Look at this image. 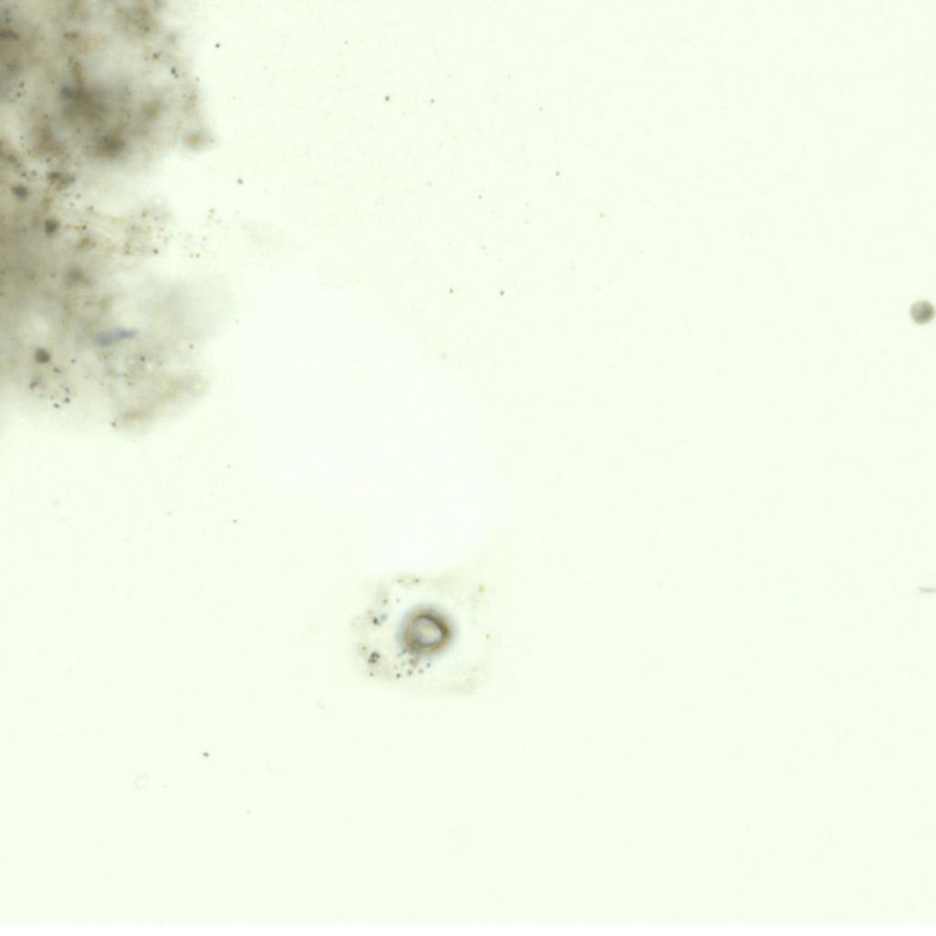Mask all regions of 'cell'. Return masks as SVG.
I'll return each mask as SVG.
<instances>
[{"label":"cell","mask_w":936,"mask_h":936,"mask_svg":"<svg viewBox=\"0 0 936 936\" xmlns=\"http://www.w3.org/2000/svg\"><path fill=\"white\" fill-rule=\"evenodd\" d=\"M479 593L452 581L385 585L363 617L369 666L407 686L467 691L484 674L490 638Z\"/></svg>","instance_id":"cell-1"},{"label":"cell","mask_w":936,"mask_h":936,"mask_svg":"<svg viewBox=\"0 0 936 936\" xmlns=\"http://www.w3.org/2000/svg\"><path fill=\"white\" fill-rule=\"evenodd\" d=\"M912 319L918 324H925L933 316V308L928 302L916 303L910 310Z\"/></svg>","instance_id":"cell-2"}]
</instances>
